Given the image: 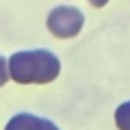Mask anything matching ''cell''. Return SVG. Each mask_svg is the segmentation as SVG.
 Wrapping results in <instances>:
<instances>
[{
    "instance_id": "cell-1",
    "label": "cell",
    "mask_w": 130,
    "mask_h": 130,
    "mask_svg": "<svg viewBox=\"0 0 130 130\" xmlns=\"http://www.w3.org/2000/svg\"><path fill=\"white\" fill-rule=\"evenodd\" d=\"M61 74V61L50 50H22L9 59V78L18 85H48Z\"/></svg>"
},
{
    "instance_id": "cell-2",
    "label": "cell",
    "mask_w": 130,
    "mask_h": 130,
    "mask_svg": "<svg viewBox=\"0 0 130 130\" xmlns=\"http://www.w3.org/2000/svg\"><path fill=\"white\" fill-rule=\"evenodd\" d=\"M83 24H85V15L80 9L70 5H61L54 7V9L48 13L46 20V26L48 30L59 39H72L76 37L80 30H83Z\"/></svg>"
},
{
    "instance_id": "cell-3",
    "label": "cell",
    "mask_w": 130,
    "mask_h": 130,
    "mask_svg": "<svg viewBox=\"0 0 130 130\" xmlns=\"http://www.w3.org/2000/svg\"><path fill=\"white\" fill-rule=\"evenodd\" d=\"M5 130H59V128L50 119L30 115V113H20V115H13L7 121Z\"/></svg>"
},
{
    "instance_id": "cell-4",
    "label": "cell",
    "mask_w": 130,
    "mask_h": 130,
    "mask_svg": "<svg viewBox=\"0 0 130 130\" xmlns=\"http://www.w3.org/2000/svg\"><path fill=\"white\" fill-rule=\"evenodd\" d=\"M115 124L119 130H130V100L119 104L115 111Z\"/></svg>"
},
{
    "instance_id": "cell-5",
    "label": "cell",
    "mask_w": 130,
    "mask_h": 130,
    "mask_svg": "<svg viewBox=\"0 0 130 130\" xmlns=\"http://www.w3.org/2000/svg\"><path fill=\"white\" fill-rule=\"evenodd\" d=\"M9 80V61L0 54V87H5Z\"/></svg>"
},
{
    "instance_id": "cell-6",
    "label": "cell",
    "mask_w": 130,
    "mask_h": 130,
    "mask_svg": "<svg viewBox=\"0 0 130 130\" xmlns=\"http://www.w3.org/2000/svg\"><path fill=\"white\" fill-rule=\"evenodd\" d=\"M89 2H91L93 7H98V9H100V7H104V5H106L108 0H89Z\"/></svg>"
}]
</instances>
